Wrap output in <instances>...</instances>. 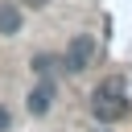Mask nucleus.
Returning <instances> with one entry per match:
<instances>
[{
    "label": "nucleus",
    "mask_w": 132,
    "mask_h": 132,
    "mask_svg": "<svg viewBox=\"0 0 132 132\" xmlns=\"http://www.w3.org/2000/svg\"><path fill=\"white\" fill-rule=\"evenodd\" d=\"M8 128H12V111L0 103V132H8Z\"/></svg>",
    "instance_id": "obj_6"
},
{
    "label": "nucleus",
    "mask_w": 132,
    "mask_h": 132,
    "mask_svg": "<svg viewBox=\"0 0 132 132\" xmlns=\"http://www.w3.org/2000/svg\"><path fill=\"white\" fill-rule=\"evenodd\" d=\"M29 70H33L37 82H54V74H58V58H54V54H33V58H29Z\"/></svg>",
    "instance_id": "obj_5"
},
{
    "label": "nucleus",
    "mask_w": 132,
    "mask_h": 132,
    "mask_svg": "<svg viewBox=\"0 0 132 132\" xmlns=\"http://www.w3.org/2000/svg\"><path fill=\"white\" fill-rule=\"evenodd\" d=\"M16 4H21V8H33V12H37V8H45L50 0H16Z\"/></svg>",
    "instance_id": "obj_7"
},
{
    "label": "nucleus",
    "mask_w": 132,
    "mask_h": 132,
    "mask_svg": "<svg viewBox=\"0 0 132 132\" xmlns=\"http://www.w3.org/2000/svg\"><path fill=\"white\" fill-rule=\"evenodd\" d=\"M25 29V8L16 0H0V37H16Z\"/></svg>",
    "instance_id": "obj_4"
},
{
    "label": "nucleus",
    "mask_w": 132,
    "mask_h": 132,
    "mask_svg": "<svg viewBox=\"0 0 132 132\" xmlns=\"http://www.w3.org/2000/svg\"><path fill=\"white\" fill-rule=\"evenodd\" d=\"M54 99H58V87H54V82H33V87L25 91V107H29V116H45V111L54 107Z\"/></svg>",
    "instance_id": "obj_3"
},
{
    "label": "nucleus",
    "mask_w": 132,
    "mask_h": 132,
    "mask_svg": "<svg viewBox=\"0 0 132 132\" xmlns=\"http://www.w3.org/2000/svg\"><path fill=\"white\" fill-rule=\"evenodd\" d=\"M91 116L99 124H116L128 116V82L120 74H107L99 78V87L91 91Z\"/></svg>",
    "instance_id": "obj_1"
},
{
    "label": "nucleus",
    "mask_w": 132,
    "mask_h": 132,
    "mask_svg": "<svg viewBox=\"0 0 132 132\" xmlns=\"http://www.w3.org/2000/svg\"><path fill=\"white\" fill-rule=\"evenodd\" d=\"M95 62H99V37H95V33H74V37L66 41L62 58H58V70L82 74V70H91Z\"/></svg>",
    "instance_id": "obj_2"
}]
</instances>
